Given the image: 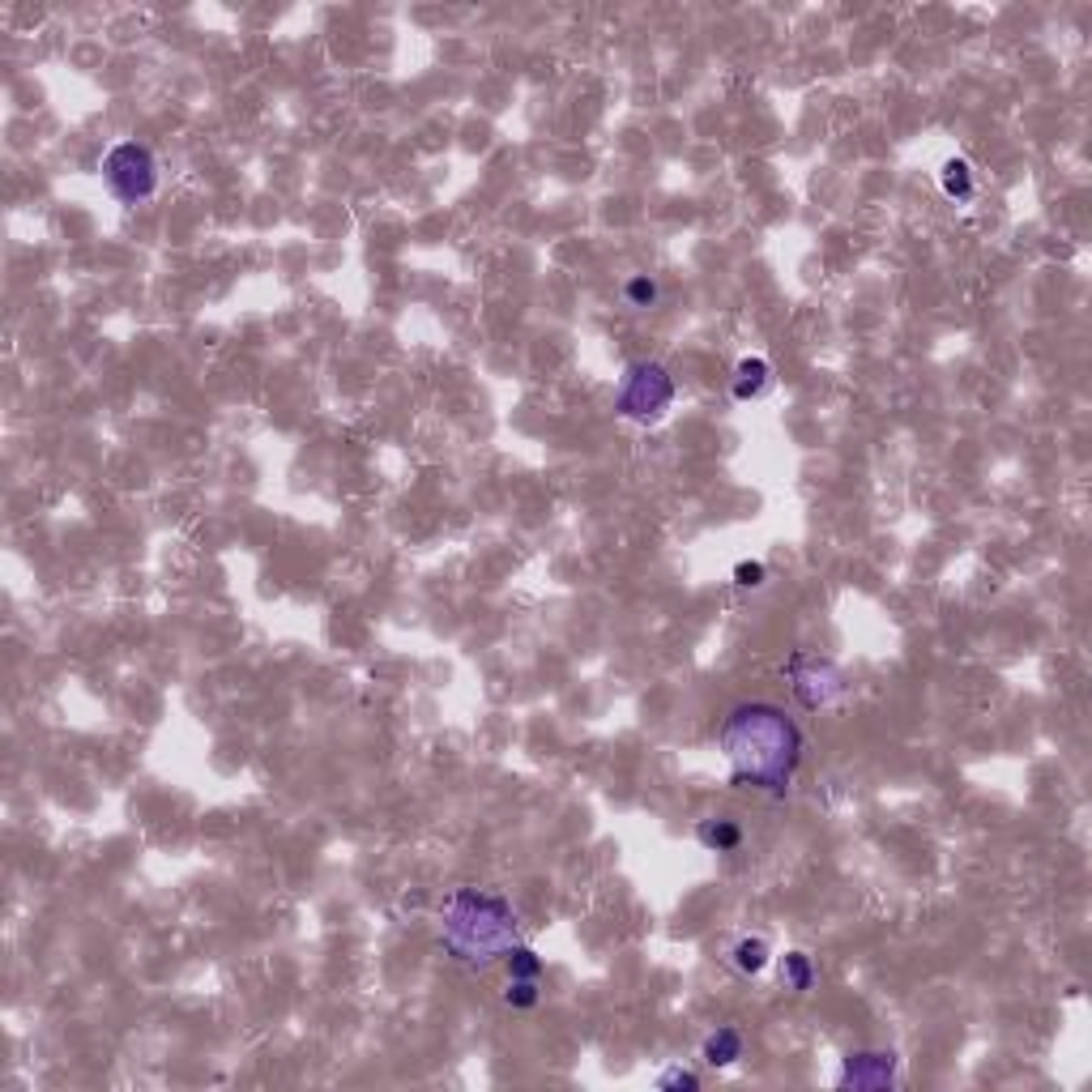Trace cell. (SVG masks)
Here are the masks:
<instances>
[{"label":"cell","mask_w":1092,"mask_h":1092,"mask_svg":"<svg viewBox=\"0 0 1092 1092\" xmlns=\"http://www.w3.org/2000/svg\"><path fill=\"white\" fill-rule=\"evenodd\" d=\"M700 1058H704V1067H713V1071L734 1067V1062L743 1058V1033H738L734 1024L713 1028V1033L704 1037V1045H700Z\"/></svg>","instance_id":"obj_8"},{"label":"cell","mask_w":1092,"mask_h":1092,"mask_svg":"<svg viewBox=\"0 0 1092 1092\" xmlns=\"http://www.w3.org/2000/svg\"><path fill=\"white\" fill-rule=\"evenodd\" d=\"M815 965H811V956L806 952H785L781 956V982H785V990H794V994H806L811 986H815Z\"/></svg>","instance_id":"obj_12"},{"label":"cell","mask_w":1092,"mask_h":1092,"mask_svg":"<svg viewBox=\"0 0 1092 1092\" xmlns=\"http://www.w3.org/2000/svg\"><path fill=\"white\" fill-rule=\"evenodd\" d=\"M717 751L730 764V781L743 789L785 794L802 768L806 734L772 700H743L717 726Z\"/></svg>","instance_id":"obj_1"},{"label":"cell","mask_w":1092,"mask_h":1092,"mask_svg":"<svg viewBox=\"0 0 1092 1092\" xmlns=\"http://www.w3.org/2000/svg\"><path fill=\"white\" fill-rule=\"evenodd\" d=\"M675 406V376L666 363L658 359H636L628 363L624 380H619V393H615V410L628 419V423H662L666 410Z\"/></svg>","instance_id":"obj_3"},{"label":"cell","mask_w":1092,"mask_h":1092,"mask_svg":"<svg viewBox=\"0 0 1092 1092\" xmlns=\"http://www.w3.org/2000/svg\"><path fill=\"white\" fill-rule=\"evenodd\" d=\"M504 1003H508V1007H516V1011H529V1007H538V982H521V977H508V986H504Z\"/></svg>","instance_id":"obj_15"},{"label":"cell","mask_w":1092,"mask_h":1092,"mask_svg":"<svg viewBox=\"0 0 1092 1092\" xmlns=\"http://www.w3.org/2000/svg\"><path fill=\"white\" fill-rule=\"evenodd\" d=\"M939 188H943V197H948V201H956V205L973 201V192H977L973 167H969L965 158H948V163L939 167Z\"/></svg>","instance_id":"obj_11"},{"label":"cell","mask_w":1092,"mask_h":1092,"mask_svg":"<svg viewBox=\"0 0 1092 1092\" xmlns=\"http://www.w3.org/2000/svg\"><path fill=\"white\" fill-rule=\"evenodd\" d=\"M730 965L743 973V977H760L768 965H772V943L764 935H743L730 952Z\"/></svg>","instance_id":"obj_10"},{"label":"cell","mask_w":1092,"mask_h":1092,"mask_svg":"<svg viewBox=\"0 0 1092 1092\" xmlns=\"http://www.w3.org/2000/svg\"><path fill=\"white\" fill-rule=\"evenodd\" d=\"M785 683L794 687L798 704L811 709V713H824V709H837L846 696H850V679L846 670L833 662V658H815L806 649H794L781 666Z\"/></svg>","instance_id":"obj_4"},{"label":"cell","mask_w":1092,"mask_h":1092,"mask_svg":"<svg viewBox=\"0 0 1092 1092\" xmlns=\"http://www.w3.org/2000/svg\"><path fill=\"white\" fill-rule=\"evenodd\" d=\"M768 385H772V363H768L764 355H747V359H738V363H734L730 393H734L738 402H755V397H764V393H768Z\"/></svg>","instance_id":"obj_7"},{"label":"cell","mask_w":1092,"mask_h":1092,"mask_svg":"<svg viewBox=\"0 0 1092 1092\" xmlns=\"http://www.w3.org/2000/svg\"><path fill=\"white\" fill-rule=\"evenodd\" d=\"M901 1079V1058L892 1050H858L841 1062L837 1088H892Z\"/></svg>","instance_id":"obj_6"},{"label":"cell","mask_w":1092,"mask_h":1092,"mask_svg":"<svg viewBox=\"0 0 1092 1092\" xmlns=\"http://www.w3.org/2000/svg\"><path fill=\"white\" fill-rule=\"evenodd\" d=\"M658 1088H662V1092H683V1088L696 1092V1088H700V1075L687 1071V1067H670V1071L658 1075Z\"/></svg>","instance_id":"obj_17"},{"label":"cell","mask_w":1092,"mask_h":1092,"mask_svg":"<svg viewBox=\"0 0 1092 1092\" xmlns=\"http://www.w3.org/2000/svg\"><path fill=\"white\" fill-rule=\"evenodd\" d=\"M730 577H734V585H738V590H764V581H768V568H764L760 560H738Z\"/></svg>","instance_id":"obj_16"},{"label":"cell","mask_w":1092,"mask_h":1092,"mask_svg":"<svg viewBox=\"0 0 1092 1092\" xmlns=\"http://www.w3.org/2000/svg\"><path fill=\"white\" fill-rule=\"evenodd\" d=\"M624 300L632 304V308H658V300H662V283L658 278H649V273H636V278H628L624 283Z\"/></svg>","instance_id":"obj_14"},{"label":"cell","mask_w":1092,"mask_h":1092,"mask_svg":"<svg viewBox=\"0 0 1092 1092\" xmlns=\"http://www.w3.org/2000/svg\"><path fill=\"white\" fill-rule=\"evenodd\" d=\"M504 969H508V977H521V982H538L542 977V956L533 952V948H525V943H516L508 956H504Z\"/></svg>","instance_id":"obj_13"},{"label":"cell","mask_w":1092,"mask_h":1092,"mask_svg":"<svg viewBox=\"0 0 1092 1092\" xmlns=\"http://www.w3.org/2000/svg\"><path fill=\"white\" fill-rule=\"evenodd\" d=\"M696 841L709 850V854H734L743 846V829L726 815H713V819H700L696 824Z\"/></svg>","instance_id":"obj_9"},{"label":"cell","mask_w":1092,"mask_h":1092,"mask_svg":"<svg viewBox=\"0 0 1092 1092\" xmlns=\"http://www.w3.org/2000/svg\"><path fill=\"white\" fill-rule=\"evenodd\" d=\"M516 914L504 897L487 888H457L444 901V922H440V948L448 960L465 969H491L516 948Z\"/></svg>","instance_id":"obj_2"},{"label":"cell","mask_w":1092,"mask_h":1092,"mask_svg":"<svg viewBox=\"0 0 1092 1092\" xmlns=\"http://www.w3.org/2000/svg\"><path fill=\"white\" fill-rule=\"evenodd\" d=\"M103 184L112 188L116 201L124 205H141L158 192V158L146 141H116L103 154Z\"/></svg>","instance_id":"obj_5"}]
</instances>
